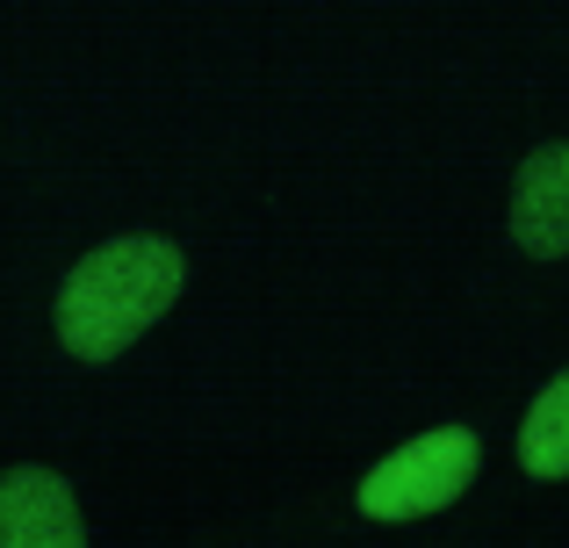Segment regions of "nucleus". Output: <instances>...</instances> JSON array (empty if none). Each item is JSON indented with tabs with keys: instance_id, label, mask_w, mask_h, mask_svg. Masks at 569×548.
<instances>
[{
	"instance_id": "1",
	"label": "nucleus",
	"mask_w": 569,
	"mask_h": 548,
	"mask_svg": "<svg viewBox=\"0 0 569 548\" xmlns=\"http://www.w3.org/2000/svg\"><path fill=\"white\" fill-rule=\"evenodd\" d=\"M181 296V253L173 239H109L66 275L58 289V339L72 361H116L138 332H152Z\"/></svg>"
},
{
	"instance_id": "2",
	"label": "nucleus",
	"mask_w": 569,
	"mask_h": 548,
	"mask_svg": "<svg viewBox=\"0 0 569 548\" xmlns=\"http://www.w3.org/2000/svg\"><path fill=\"white\" fill-rule=\"evenodd\" d=\"M476 448L469 426H432L411 448H397L389 462H376L361 477V512L368 520H426V512H447L461 491L476 484Z\"/></svg>"
},
{
	"instance_id": "3",
	"label": "nucleus",
	"mask_w": 569,
	"mask_h": 548,
	"mask_svg": "<svg viewBox=\"0 0 569 548\" xmlns=\"http://www.w3.org/2000/svg\"><path fill=\"white\" fill-rule=\"evenodd\" d=\"M0 548H87L72 484L58 469H0Z\"/></svg>"
},
{
	"instance_id": "4",
	"label": "nucleus",
	"mask_w": 569,
	"mask_h": 548,
	"mask_svg": "<svg viewBox=\"0 0 569 548\" xmlns=\"http://www.w3.org/2000/svg\"><path fill=\"white\" fill-rule=\"evenodd\" d=\"M512 239H519V253H533V260L569 253V145H541V152L519 159Z\"/></svg>"
},
{
	"instance_id": "5",
	"label": "nucleus",
	"mask_w": 569,
	"mask_h": 548,
	"mask_svg": "<svg viewBox=\"0 0 569 548\" xmlns=\"http://www.w3.org/2000/svg\"><path fill=\"white\" fill-rule=\"evenodd\" d=\"M519 469L541 484H562L569 477V368L533 397L527 426H519Z\"/></svg>"
}]
</instances>
